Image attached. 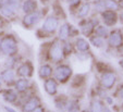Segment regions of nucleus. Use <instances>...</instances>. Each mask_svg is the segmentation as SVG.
I'll use <instances>...</instances> for the list:
<instances>
[{"label": "nucleus", "mask_w": 123, "mask_h": 112, "mask_svg": "<svg viewBox=\"0 0 123 112\" xmlns=\"http://www.w3.org/2000/svg\"><path fill=\"white\" fill-rule=\"evenodd\" d=\"M40 52L45 61H50L57 64L61 63L65 59L62 51V44L58 37H55L50 41H46L45 44H43Z\"/></svg>", "instance_id": "1"}, {"label": "nucleus", "mask_w": 123, "mask_h": 112, "mask_svg": "<svg viewBox=\"0 0 123 112\" xmlns=\"http://www.w3.org/2000/svg\"><path fill=\"white\" fill-rule=\"evenodd\" d=\"M19 51L18 39L13 34H5L0 41V53L3 56H15Z\"/></svg>", "instance_id": "2"}, {"label": "nucleus", "mask_w": 123, "mask_h": 112, "mask_svg": "<svg viewBox=\"0 0 123 112\" xmlns=\"http://www.w3.org/2000/svg\"><path fill=\"white\" fill-rule=\"evenodd\" d=\"M98 24H100V21L97 17H91V18L81 19L79 22L80 33H81L84 37H89V36L94 35L95 27Z\"/></svg>", "instance_id": "3"}, {"label": "nucleus", "mask_w": 123, "mask_h": 112, "mask_svg": "<svg viewBox=\"0 0 123 112\" xmlns=\"http://www.w3.org/2000/svg\"><path fill=\"white\" fill-rule=\"evenodd\" d=\"M54 75H55V78L60 84H65L72 77L73 69L69 64H65V63L61 62L56 66V69H54Z\"/></svg>", "instance_id": "4"}, {"label": "nucleus", "mask_w": 123, "mask_h": 112, "mask_svg": "<svg viewBox=\"0 0 123 112\" xmlns=\"http://www.w3.org/2000/svg\"><path fill=\"white\" fill-rule=\"evenodd\" d=\"M107 47L112 50H119L123 48V36L120 28H113L109 32L107 37Z\"/></svg>", "instance_id": "5"}, {"label": "nucleus", "mask_w": 123, "mask_h": 112, "mask_svg": "<svg viewBox=\"0 0 123 112\" xmlns=\"http://www.w3.org/2000/svg\"><path fill=\"white\" fill-rule=\"evenodd\" d=\"M59 26H60V19L54 14H50V15H47L43 21V25L40 29L44 30L46 34H48L50 37H54Z\"/></svg>", "instance_id": "6"}, {"label": "nucleus", "mask_w": 123, "mask_h": 112, "mask_svg": "<svg viewBox=\"0 0 123 112\" xmlns=\"http://www.w3.org/2000/svg\"><path fill=\"white\" fill-rule=\"evenodd\" d=\"M116 82H117V74L111 69V70H108L101 74L99 84H100V87L108 90V89L113 88V86L116 85Z\"/></svg>", "instance_id": "7"}, {"label": "nucleus", "mask_w": 123, "mask_h": 112, "mask_svg": "<svg viewBox=\"0 0 123 112\" xmlns=\"http://www.w3.org/2000/svg\"><path fill=\"white\" fill-rule=\"evenodd\" d=\"M43 15H44V11H40V10H37V11L32 12V13L24 14V17L22 18V25L25 28L34 27L37 23H39Z\"/></svg>", "instance_id": "8"}, {"label": "nucleus", "mask_w": 123, "mask_h": 112, "mask_svg": "<svg viewBox=\"0 0 123 112\" xmlns=\"http://www.w3.org/2000/svg\"><path fill=\"white\" fill-rule=\"evenodd\" d=\"M100 20L107 27H113L119 22V13L113 10H104L100 12Z\"/></svg>", "instance_id": "9"}, {"label": "nucleus", "mask_w": 123, "mask_h": 112, "mask_svg": "<svg viewBox=\"0 0 123 112\" xmlns=\"http://www.w3.org/2000/svg\"><path fill=\"white\" fill-rule=\"evenodd\" d=\"M34 74V65L32 61L26 60L16 69V75L20 77H32Z\"/></svg>", "instance_id": "10"}, {"label": "nucleus", "mask_w": 123, "mask_h": 112, "mask_svg": "<svg viewBox=\"0 0 123 112\" xmlns=\"http://www.w3.org/2000/svg\"><path fill=\"white\" fill-rule=\"evenodd\" d=\"M73 45H74V49L76 50V52H80V53H89L91 52V44L84 37H80V36L76 37Z\"/></svg>", "instance_id": "11"}, {"label": "nucleus", "mask_w": 123, "mask_h": 112, "mask_svg": "<svg viewBox=\"0 0 123 112\" xmlns=\"http://www.w3.org/2000/svg\"><path fill=\"white\" fill-rule=\"evenodd\" d=\"M72 29H73V25L72 24L65 23L61 24L59 26L58 30H57V37L60 40H68L71 38V34H72Z\"/></svg>", "instance_id": "12"}, {"label": "nucleus", "mask_w": 123, "mask_h": 112, "mask_svg": "<svg viewBox=\"0 0 123 112\" xmlns=\"http://www.w3.org/2000/svg\"><path fill=\"white\" fill-rule=\"evenodd\" d=\"M44 88L49 96H56L58 94V81L55 77H48L44 82Z\"/></svg>", "instance_id": "13"}, {"label": "nucleus", "mask_w": 123, "mask_h": 112, "mask_svg": "<svg viewBox=\"0 0 123 112\" xmlns=\"http://www.w3.org/2000/svg\"><path fill=\"white\" fill-rule=\"evenodd\" d=\"M91 10H92V2L91 1H84L76 11L77 18L80 20L87 18L89 15V13H91Z\"/></svg>", "instance_id": "14"}, {"label": "nucleus", "mask_w": 123, "mask_h": 112, "mask_svg": "<svg viewBox=\"0 0 123 112\" xmlns=\"http://www.w3.org/2000/svg\"><path fill=\"white\" fill-rule=\"evenodd\" d=\"M21 9L25 14L37 11L38 10V1L37 0H24L23 2H22Z\"/></svg>", "instance_id": "15"}, {"label": "nucleus", "mask_w": 123, "mask_h": 112, "mask_svg": "<svg viewBox=\"0 0 123 112\" xmlns=\"http://www.w3.org/2000/svg\"><path fill=\"white\" fill-rule=\"evenodd\" d=\"M38 74H39L40 78L46 79L54 74V68L50 63H44L40 65L39 70H38Z\"/></svg>", "instance_id": "16"}, {"label": "nucleus", "mask_w": 123, "mask_h": 112, "mask_svg": "<svg viewBox=\"0 0 123 112\" xmlns=\"http://www.w3.org/2000/svg\"><path fill=\"white\" fill-rule=\"evenodd\" d=\"M0 77H1V81L6 83L8 85H11L14 83V78H15V73L12 69H7L6 68L5 70L1 72L0 74Z\"/></svg>", "instance_id": "17"}, {"label": "nucleus", "mask_w": 123, "mask_h": 112, "mask_svg": "<svg viewBox=\"0 0 123 112\" xmlns=\"http://www.w3.org/2000/svg\"><path fill=\"white\" fill-rule=\"evenodd\" d=\"M54 103L59 111H65L68 103H69V99H68V97L65 95H58L56 96Z\"/></svg>", "instance_id": "18"}, {"label": "nucleus", "mask_w": 123, "mask_h": 112, "mask_svg": "<svg viewBox=\"0 0 123 112\" xmlns=\"http://www.w3.org/2000/svg\"><path fill=\"white\" fill-rule=\"evenodd\" d=\"M40 105V100L38 97H32L30 98L23 106V112H32L36 107Z\"/></svg>", "instance_id": "19"}, {"label": "nucleus", "mask_w": 123, "mask_h": 112, "mask_svg": "<svg viewBox=\"0 0 123 112\" xmlns=\"http://www.w3.org/2000/svg\"><path fill=\"white\" fill-rule=\"evenodd\" d=\"M88 40H89L91 46L95 47V48H98V49H102V48H105V47L107 46L106 39H104V38H101V37H98V36H96L95 34L89 36Z\"/></svg>", "instance_id": "20"}, {"label": "nucleus", "mask_w": 123, "mask_h": 112, "mask_svg": "<svg viewBox=\"0 0 123 112\" xmlns=\"http://www.w3.org/2000/svg\"><path fill=\"white\" fill-rule=\"evenodd\" d=\"M52 10H54V15L58 17L59 19H67V15H65V12L63 7L61 6L60 1L59 0H55L54 3H52Z\"/></svg>", "instance_id": "21"}, {"label": "nucleus", "mask_w": 123, "mask_h": 112, "mask_svg": "<svg viewBox=\"0 0 123 112\" xmlns=\"http://www.w3.org/2000/svg\"><path fill=\"white\" fill-rule=\"evenodd\" d=\"M62 44V51H63V56L64 58H68L74 52V45L70 39L68 40H61Z\"/></svg>", "instance_id": "22"}, {"label": "nucleus", "mask_w": 123, "mask_h": 112, "mask_svg": "<svg viewBox=\"0 0 123 112\" xmlns=\"http://www.w3.org/2000/svg\"><path fill=\"white\" fill-rule=\"evenodd\" d=\"M109 32L110 30L108 29V27L106 25H104V24H98V25L95 27V32H94V34H95L96 36H98V37H101V38H104V39H107L108 35H109Z\"/></svg>", "instance_id": "23"}, {"label": "nucleus", "mask_w": 123, "mask_h": 112, "mask_svg": "<svg viewBox=\"0 0 123 112\" xmlns=\"http://www.w3.org/2000/svg\"><path fill=\"white\" fill-rule=\"evenodd\" d=\"M28 86H30V82H28L26 78H24V77L18 79L15 82V88H16V90L20 91V93L25 91L26 89L28 88Z\"/></svg>", "instance_id": "24"}, {"label": "nucleus", "mask_w": 123, "mask_h": 112, "mask_svg": "<svg viewBox=\"0 0 123 112\" xmlns=\"http://www.w3.org/2000/svg\"><path fill=\"white\" fill-rule=\"evenodd\" d=\"M105 106L100 99H93L91 101V110L89 112H102Z\"/></svg>", "instance_id": "25"}, {"label": "nucleus", "mask_w": 123, "mask_h": 112, "mask_svg": "<svg viewBox=\"0 0 123 112\" xmlns=\"http://www.w3.org/2000/svg\"><path fill=\"white\" fill-rule=\"evenodd\" d=\"M2 95H3L5 100L8 101V102H11V103L14 102V101H16V98H18L16 93L14 90H12V89H8V90L2 91Z\"/></svg>", "instance_id": "26"}, {"label": "nucleus", "mask_w": 123, "mask_h": 112, "mask_svg": "<svg viewBox=\"0 0 123 112\" xmlns=\"http://www.w3.org/2000/svg\"><path fill=\"white\" fill-rule=\"evenodd\" d=\"M67 112H80L81 111V106L77 100H69L67 107Z\"/></svg>", "instance_id": "27"}, {"label": "nucleus", "mask_w": 123, "mask_h": 112, "mask_svg": "<svg viewBox=\"0 0 123 112\" xmlns=\"http://www.w3.org/2000/svg\"><path fill=\"white\" fill-rule=\"evenodd\" d=\"M65 2L69 6L71 12H72V11H77L80 6L84 2V0H65Z\"/></svg>", "instance_id": "28"}, {"label": "nucleus", "mask_w": 123, "mask_h": 112, "mask_svg": "<svg viewBox=\"0 0 123 112\" xmlns=\"http://www.w3.org/2000/svg\"><path fill=\"white\" fill-rule=\"evenodd\" d=\"M92 7L95 9L96 12L100 13L104 10H106V7H105V0H94L92 2Z\"/></svg>", "instance_id": "29"}, {"label": "nucleus", "mask_w": 123, "mask_h": 112, "mask_svg": "<svg viewBox=\"0 0 123 112\" xmlns=\"http://www.w3.org/2000/svg\"><path fill=\"white\" fill-rule=\"evenodd\" d=\"M105 7H106V9H107V10L118 11V10H119L118 0H105Z\"/></svg>", "instance_id": "30"}, {"label": "nucleus", "mask_w": 123, "mask_h": 112, "mask_svg": "<svg viewBox=\"0 0 123 112\" xmlns=\"http://www.w3.org/2000/svg\"><path fill=\"white\" fill-rule=\"evenodd\" d=\"M15 63H16V58L15 56H10L7 58V60H6L5 62V66L7 69H12L14 65H15Z\"/></svg>", "instance_id": "31"}, {"label": "nucleus", "mask_w": 123, "mask_h": 112, "mask_svg": "<svg viewBox=\"0 0 123 112\" xmlns=\"http://www.w3.org/2000/svg\"><path fill=\"white\" fill-rule=\"evenodd\" d=\"M116 96H117V97H118L119 99H121V100H123V84L121 85V86L119 87L118 89H117Z\"/></svg>", "instance_id": "32"}, {"label": "nucleus", "mask_w": 123, "mask_h": 112, "mask_svg": "<svg viewBox=\"0 0 123 112\" xmlns=\"http://www.w3.org/2000/svg\"><path fill=\"white\" fill-rule=\"evenodd\" d=\"M105 99H106V102L108 103V105H113V100H112V98L111 97H109V96H106V97H105Z\"/></svg>", "instance_id": "33"}, {"label": "nucleus", "mask_w": 123, "mask_h": 112, "mask_svg": "<svg viewBox=\"0 0 123 112\" xmlns=\"http://www.w3.org/2000/svg\"><path fill=\"white\" fill-rule=\"evenodd\" d=\"M32 112H45V110H44V108H43L42 106H38V107L35 108Z\"/></svg>", "instance_id": "34"}, {"label": "nucleus", "mask_w": 123, "mask_h": 112, "mask_svg": "<svg viewBox=\"0 0 123 112\" xmlns=\"http://www.w3.org/2000/svg\"><path fill=\"white\" fill-rule=\"evenodd\" d=\"M5 110L7 112H18V111H15L14 109H12V108H10V107H5Z\"/></svg>", "instance_id": "35"}, {"label": "nucleus", "mask_w": 123, "mask_h": 112, "mask_svg": "<svg viewBox=\"0 0 123 112\" xmlns=\"http://www.w3.org/2000/svg\"><path fill=\"white\" fill-rule=\"evenodd\" d=\"M119 22H121V23L123 24V12H121V13L119 14Z\"/></svg>", "instance_id": "36"}, {"label": "nucleus", "mask_w": 123, "mask_h": 112, "mask_svg": "<svg viewBox=\"0 0 123 112\" xmlns=\"http://www.w3.org/2000/svg\"><path fill=\"white\" fill-rule=\"evenodd\" d=\"M119 65H120L121 68L123 69V56H122V58H121L120 60H119Z\"/></svg>", "instance_id": "37"}, {"label": "nucleus", "mask_w": 123, "mask_h": 112, "mask_svg": "<svg viewBox=\"0 0 123 112\" xmlns=\"http://www.w3.org/2000/svg\"><path fill=\"white\" fill-rule=\"evenodd\" d=\"M102 112H111V111H110V109H109V108L105 107V108H104V110H102Z\"/></svg>", "instance_id": "38"}, {"label": "nucleus", "mask_w": 123, "mask_h": 112, "mask_svg": "<svg viewBox=\"0 0 123 112\" xmlns=\"http://www.w3.org/2000/svg\"><path fill=\"white\" fill-rule=\"evenodd\" d=\"M40 1H42V2L44 3V5H47V3H48L49 1H51V0H40Z\"/></svg>", "instance_id": "39"}, {"label": "nucleus", "mask_w": 123, "mask_h": 112, "mask_svg": "<svg viewBox=\"0 0 123 112\" xmlns=\"http://www.w3.org/2000/svg\"><path fill=\"white\" fill-rule=\"evenodd\" d=\"M80 112H89V110H82V111H80Z\"/></svg>", "instance_id": "40"}, {"label": "nucleus", "mask_w": 123, "mask_h": 112, "mask_svg": "<svg viewBox=\"0 0 123 112\" xmlns=\"http://www.w3.org/2000/svg\"><path fill=\"white\" fill-rule=\"evenodd\" d=\"M2 36H3L2 34H0V41H1V38H2Z\"/></svg>", "instance_id": "41"}, {"label": "nucleus", "mask_w": 123, "mask_h": 112, "mask_svg": "<svg viewBox=\"0 0 123 112\" xmlns=\"http://www.w3.org/2000/svg\"><path fill=\"white\" fill-rule=\"evenodd\" d=\"M84 1H94V0H84Z\"/></svg>", "instance_id": "42"}, {"label": "nucleus", "mask_w": 123, "mask_h": 112, "mask_svg": "<svg viewBox=\"0 0 123 112\" xmlns=\"http://www.w3.org/2000/svg\"><path fill=\"white\" fill-rule=\"evenodd\" d=\"M121 109H122V111H123V103H122V106H121Z\"/></svg>", "instance_id": "43"}, {"label": "nucleus", "mask_w": 123, "mask_h": 112, "mask_svg": "<svg viewBox=\"0 0 123 112\" xmlns=\"http://www.w3.org/2000/svg\"><path fill=\"white\" fill-rule=\"evenodd\" d=\"M121 30H122V36H123V27H122V28H121Z\"/></svg>", "instance_id": "44"}, {"label": "nucleus", "mask_w": 123, "mask_h": 112, "mask_svg": "<svg viewBox=\"0 0 123 112\" xmlns=\"http://www.w3.org/2000/svg\"><path fill=\"white\" fill-rule=\"evenodd\" d=\"M0 85H1V77H0Z\"/></svg>", "instance_id": "45"}]
</instances>
